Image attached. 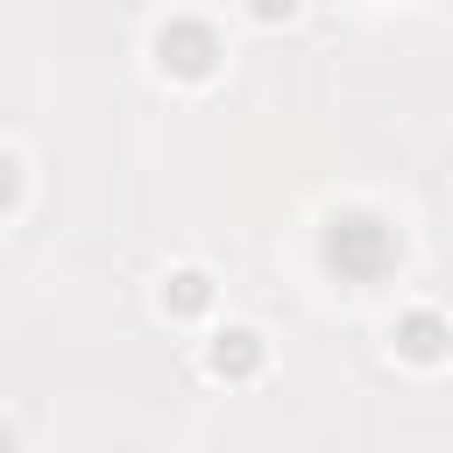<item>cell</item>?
Returning <instances> with one entry per match:
<instances>
[{
	"mask_svg": "<svg viewBox=\"0 0 453 453\" xmlns=\"http://www.w3.org/2000/svg\"><path fill=\"white\" fill-rule=\"evenodd\" d=\"M403 262V241H396V226L382 219V212H333L326 219V269L340 276V283H382L389 269Z\"/></svg>",
	"mask_w": 453,
	"mask_h": 453,
	"instance_id": "1",
	"label": "cell"
},
{
	"mask_svg": "<svg viewBox=\"0 0 453 453\" xmlns=\"http://www.w3.org/2000/svg\"><path fill=\"white\" fill-rule=\"evenodd\" d=\"M248 14H255L262 28H276V21H290V14H297V0H248Z\"/></svg>",
	"mask_w": 453,
	"mask_h": 453,
	"instance_id": "6",
	"label": "cell"
},
{
	"mask_svg": "<svg viewBox=\"0 0 453 453\" xmlns=\"http://www.w3.org/2000/svg\"><path fill=\"white\" fill-rule=\"evenodd\" d=\"M262 361H269V347H262L255 326H226V333H212V347H205V368H212L219 382H255Z\"/></svg>",
	"mask_w": 453,
	"mask_h": 453,
	"instance_id": "3",
	"label": "cell"
},
{
	"mask_svg": "<svg viewBox=\"0 0 453 453\" xmlns=\"http://www.w3.org/2000/svg\"><path fill=\"white\" fill-rule=\"evenodd\" d=\"M446 347H453V326L439 319V311H403L396 319V354L403 361H418V368H432V361H446Z\"/></svg>",
	"mask_w": 453,
	"mask_h": 453,
	"instance_id": "4",
	"label": "cell"
},
{
	"mask_svg": "<svg viewBox=\"0 0 453 453\" xmlns=\"http://www.w3.org/2000/svg\"><path fill=\"white\" fill-rule=\"evenodd\" d=\"M156 297H163V311H170V319H205V311H212V276L184 262V269H170V276H163V290H156Z\"/></svg>",
	"mask_w": 453,
	"mask_h": 453,
	"instance_id": "5",
	"label": "cell"
},
{
	"mask_svg": "<svg viewBox=\"0 0 453 453\" xmlns=\"http://www.w3.org/2000/svg\"><path fill=\"white\" fill-rule=\"evenodd\" d=\"M156 71L163 78H184V85H198V78H212L219 71V35H212V21H198V14H177V21H163L156 28Z\"/></svg>",
	"mask_w": 453,
	"mask_h": 453,
	"instance_id": "2",
	"label": "cell"
}]
</instances>
